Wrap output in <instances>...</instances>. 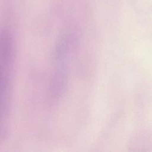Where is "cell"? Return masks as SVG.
Segmentation results:
<instances>
[{
	"instance_id": "obj_1",
	"label": "cell",
	"mask_w": 152,
	"mask_h": 152,
	"mask_svg": "<svg viewBox=\"0 0 152 152\" xmlns=\"http://www.w3.org/2000/svg\"><path fill=\"white\" fill-rule=\"evenodd\" d=\"M14 42L7 29L0 30V134L5 129L12 82Z\"/></svg>"
}]
</instances>
